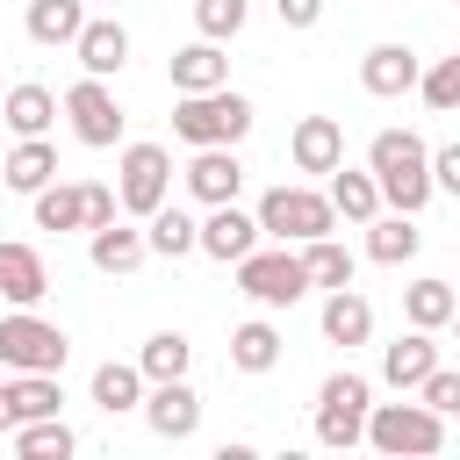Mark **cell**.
Here are the masks:
<instances>
[{
	"instance_id": "603a6c76",
	"label": "cell",
	"mask_w": 460,
	"mask_h": 460,
	"mask_svg": "<svg viewBox=\"0 0 460 460\" xmlns=\"http://www.w3.org/2000/svg\"><path fill=\"white\" fill-rule=\"evenodd\" d=\"M58 108H65V101H58L50 86H36V79H22V86L0 93V122H7L14 137H43V129L58 122Z\"/></svg>"
},
{
	"instance_id": "e575fe53",
	"label": "cell",
	"mask_w": 460,
	"mask_h": 460,
	"mask_svg": "<svg viewBox=\"0 0 460 460\" xmlns=\"http://www.w3.org/2000/svg\"><path fill=\"white\" fill-rule=\"evenodd\" d=\"M244 22H252V0H194V29L216 43H230Z\"/></svg>"
},
{
	"instance_id": "f546056e",
	"label": "cell",
	"mask_w": 460,
	"mask_h": 460,
	"mask_svg": "<svg viewBox=\"0 0 460 460\" xmlns=\"http://www.w3.org/2000/svg\"><path fill=\"white\" fill-rule=\"evenodd\" d=\"M144 237H151L158 259H187V252H201V223H194L187 208H172V201L144 216Z\"/></svg>"
},
{
	"instance_id": "60d3db41",
	"label": "cell",
	"mask_w": 460,
	"mask_h": 460,
	"mask_svg": "<svg viewBox=\"0 0 460 460\" xmlns=\"http://www.w3.org/2000/svg\"><path fill=\"white\" fill-rule=\"evenodd\" d=\"M453 338H460V309H453Z\"/></svg>"
},
{
	"instance_id": "836d02e7",
	"label": "cell",
	"mask_w": 460,
	"mask_h": 460,
	"mask_svg": "<svg viewBox=\"0 0 460 460\" xmlns=\"http://www.w3.org/2000/svg\"><path fill=\"white\" fill-rule=\"evenodd\" d=\"M302 266H309L316 288H352V273H359V259H352L338 237H309V244H302Z\"/></svg>"
},
{
	"instance_id": "4dcf8cb0",
	"label": "cell",
	"mask_w": 460,
	"mask_h": 460,
	"mask_svg": "<svg viewBox=\"0 0 460 460\" xmlns=\"http://www.w3.org/2000/svg\"><path fill=\"white\" fill-rule=\"evenodd\" d=\"M230 367H237V374H273V367H280V331H273L266 316L237 323V331H230Z\"/></svg>"
},
{
	"instance_id": "7a4b0ae2",
	"label": "cell",
	"mask_w": 460,
	"mask_h": 460,
	"mask_svg": "<svg viewBox=\"0 0 460 460\" xmlns=\"http://www.w3.org/2000/svg\"><path fill=\"white\" fill-rule=\"evenodd\" d=\"M172 137L187 151L201 144H244L252 137V101L237 86H208V93H180L172 101Z\"/></svg>"
},
{
	"instance_id": "52a82bcc",
	"label": "cell",
	"mask_w": 460,
	"mask_h": 460,
	"mask_svg": "<svg viewBox=\"0 0 460 460\" xmlns=\"http://www.w3.org/2000/svg\"><path fill=\"white\" fill-rule=\"evenodd\" d=\"M65 352H72V338L58 323H43L36 309L0 316V367L7 374H65Z\"/></svg>"
},
{
	"instance_id": "3957f363",
	"label": "cell",
	"mask_w": 460,
	"mask_h": 460,
	"mask_svg": "<svg viewBox=\"0 0 460 460\" xmlns=\"http://www.w3.org/2000/svg\"><path fill=\"white\" fill-rule=\"evenodd\" d=\"M367 417H374V381L367 374H323V388H316V446H331V453H352V446H367Z\"/></svg>"
},
{
	"instance_id": "7402d4cb",
	"label": "cell",
	"mask_w": 460,
	"mask_h": 460,
	"mask_svg": "<svg viewBox=\"0 0 460 460\" xmlns=\"http://www.w3.org/2000/svg\"><path fill=\"white\" fill-rule=\"evenodd\" d=\"M86 7L93 0H29V14H22V29H29V43H43V50H72L79 43V29H86Z\"/></svg>"
},
{
	"instance_id": "f35d334b",
	"label": "cell",
	"mask_w": 460,
	"mask_h": 460,
	"mask_svg": "<svg viewBox=\"0 0 460 460\" xmlns=\"http://www.w3.org/2000/svg\"><path fill=\"white\" fill-rule=\"evenodd\" d=\"M273 14H280V29H316L323 0H273Z\"/></svg>"
},
{
	"instance_id": "5bb4252c",
	"label": "cell",
	"mask_w": 460,
	"mask_h": 460,
	"mask_svg": "<svg viewBox=\"0 0 460 460\" xmlns=\"http://www.w3.org/2000/svg\"><path fill=\"white\" fill-rule=\"evenodd\" d=\"M72 58H79V72H93V79H115V72L129 65V29H122L115 14H86V29H79Z\"/></svg>"
},
{
	"instance_id": "4fadbf2b",
	"label": "cell",
	"mask_w": 460,
	"mask_h": 460,
	"mask_svg": "<svg viewBox=\"0 0 460 460\" xmlns=\"http://www.w3.org/2000/svg\"><path fill=\"white\" fill-rule=\"evenodd\" d=\"M144 424L158 431V438H194L201 431V395L187 388V374L180 381H151V395H144Z\"/></svg>"
},
{
	"instance_id": "7bdbcfd3",
	"label": "cell",
	"mask_w": 460,
	"mask_h": 460,
	"mask_svg": "<svg viewBox=\"0 0 460 460\" xmlns=\"http://www.w3.org/2000/svg\"><path fill=\"white\" fill-rule=\"evenodd\" d=\"M93 7H101V0H93Z\"/></svg>"
},
{
	"instance_id": "1f68e13d",
	"label": "cell",
	"mask_w": 460,
	"mask_h": 460,
	"mask_svg": "<svg viewBox=\"0 0 460 460\" xmlns=\"http://www.w3.org/2000/svg\"><path fill=\"white\" fill-rule=\"evenodd\" d=\"M137 367H144L151 381H180V374L194 367V345H187V331H151V338H144V352H137Z\"/></svg>"
},
{
	"instance_id": "b9f144b4",
	"label": "cell",
	"mask_w": 460,
	"mask_h": 460,
	"mask_svg": "<svg viewBox=\"0 0 460 460\" xmlns=\"http://www.w3.org/2000/svg\"><path fill=\"white\" fill-rule=\"evenodd\" d=\"M453 7H460V0H453Z\"/></svg>"
},
{
	"instance_id": "277c9868",
	"label": "cell",
	"mask_w": 460,
	"mask_h": 460,
	"mask_svg": "<svg viewBox=\"0 0 460 460\" xmlns=\"http://www.w3.org/2000/svg\"><path fill=\"white\" fill-rule=\"evenodd\" d=\"M316 280H309V266H302V244L288 252V244H259V252H244L237 259V295L244 302H259V309H295L302 295H309Z\"/></svg>"
},
{
	"instance_id": "f1b7e54d",
	"label": "cell",
	"mask_w": 460,
	"mask_h": 460,
	"mask_svg": "<svg viewBox=\"0 0 460 460\" xmlns=\"http://www.w3.org/2000/svg\"><path fill=\"white\" fill-rule=\"evenodd\" d=\"M7 446H14L22 460H65V453H79V431H72L65 417H29V424L7 431Z\"/></svg>"
},
{
	"instance_id": "d6986e66",
	"label": "cell",
	"mask_w": 460,
	"mask_h": 460,
	"mask_svg": "<svg viewBox=\"0 0 460 460\" xmlns=\"http://www.w3.org/2000/svg\"><path fill=\"white\" fill-rule=\"evenodd\" d=\"M431 367H438V345H431V331H417V323H410L395 345H381V381H388L395 395H417V381H424Z\"/></svg>"
},
{
	"instance_id": "9a60e30c",
	"label": "cell",
	"mask_w": 460,
	"mask_h": 460,
	"mask_svg": "<svg viewBox=\"0 0 460 460\" xmlns=\"http://www.w3.org/2000/svg\"><path fill=\"white\" fill-rule=\"evenodd\" d=\"M165 79H172V93H208V86H230V58L216 36H194L187 50L165 58Z\"/></svg>"
},
{
	"instance_id": "4316f807",
	"label": "cell",
	"mask_w": 460,
	"mask_h": 460,
	"mask_svg": "<svg viewBox=\"0 0 460 460\" xmlns=\"http://www.w3.org/2000/svg\"><path fill=\"white\" fill-rule=\"evenodd\" d=\"M36 201V230H86V180H50L43 194H29Z\"/></svg>"
},
{
	"instance_id": "2e32d148",
	"label": "cell",
	"mask_w": 460,
	"mask_h": 460,
	"mask_svg": "<svg viewBox=\"0 0 460 460\" xmlns=\"http://www.w3.org/2000/svg\"><path fill=\"white\" fill-rule=\"evenodd\" d=\"M288 158H295V172H338V165H345V129H338V115H302L295 137H288Z\"/></svg>"
},
{
	"instance_id": "44dd1931",
	"label": "cell",
	"mask_w": 460,
	"mask_h": 460,
	"mask_svg": "<svg viewBox=\"0 0 460 460\" xmlns=\"http://www.w3.org/2000/svg\"><path fill=\"white\" fill-rule=\"evenodd\" d=\"M316 323H323V338H331V345H345V352H352V345H367V338H374V302H367L359 288H323V316H316Z\"/></svg>"
},
{
	"instance_id": "cb8c5ba5",
	"label": "cell",
	"mask_w": 460,
	"mask_h": 460,
	"mask_svg": "<svg viewBox=\"0 0 460 460\" xmlns=\"http://www.w3.org/2000/svg\"><path fill=\"white\" fill-rule=\"evenodd\" d=\"M144 395H151V374H144L137 359H101V367H93V402H101L108 417L144 410Z\"/></svg>"
},
{
	"instance_id": "74e56055",
	"label": "cell",
	"mask_w": 460,
	"mask_h": 460,
	"mask_svg": "<svg viewBox=\"0 0 460 460\" xmlns=\"http://www.w3.org/2000/svg\"><path fill=\"white\" fill-rule=\"evenodd\" d=\"M115 216H122V194L101 187V180H86V230H101V223H115Z\"/></svg>"
},
{
	"instance_id": "9c48e42d",
	"label": "cell",
	"mask_w": 460,
	"mask_h": 460,
	"mask_svg": "<svg viewBox=\"0 0 460 460\" xmlns=\"http://www.w3.org/2000/svg\"><path fill=\"white\" fill-rule=\"evenodd\" d=\"M65 115H72V137H79L86 151L122 144V122H129V115H122V101L108 93V79H93V72H86V79L65 93Z\"/></svg>"
},
{
	"instance_id": "484cf974",
	"label": "cell",
	"mask_w": 460,
	"mask_h": 460,
	"mask_svg": "<svg viewBox=\"0 0 460 460\" xmlns=\"http://www.w3.org/2000/svg\"><path fill=\"white\" fill-rule=\"evenodd\" d=\"M417 244H424V230H417V216H402V208H388V216L367 223V259H374V266H402V259H417Z\"/></svg>"
},
{
	"instance_id": "7c38bea8",
	"label": "cell",
	"mask_w": 460,
	"mask_h": 460,
	"mask_svg": "<svg viewBox=\"0 0 460 460\" xmlns=\"http://www.w3.org/2000/svg\"><path fill=\"white\" fill-rule=\"evenodd\" d=\"M259 208H237V201H216L208 216H201V252L208 259H223V266H237L244 252H259Z\"/></svg>"
},
{
	"instance_id": "5b68a950",
	"label": "cell",
	"mask_w": 460,
	"mask_h": 460,
	"mask_svg": "<svg viewBox=\"0 0 460 460\" xmlns=\"http://www.w3.org/2000/svg\"><path fill=\"white\" fill-rule=\"evenodd\" d=\"M367 446L374 453H388V460H424V453H438L446 446V417L417 395V402H374V417H367Z\"/></svg>"
},
{
	"instance_id": "d6a6232c",
	"label": "cell",
	"mask_w": 460,
	"mask_h": 460,
	"mask_svg": "<svg viewBox=\"0 0 460 460\" xmlns=\"http://www.w3.org/2000/svg\"><path fill=\"white\" fill-rule=\"evenodd\" d=\"M7 402H14V424H29V417H58L65 410V388H58V374H14L7 381Z\"/></svg>"
},
{
	"instance_id": "8fae6325",
	"label": "cell",
	"mask_w": 460,
	"mask_h": 460,
	"mask_svg": "<svg viewBox=\"0 0 460 460\" xmlns=\"http://www.w3.org/2000/svg\"><path fill=\"white\" fill-rule=\"evenodd\" d=\"M187 194H194L201 208H216V201H237V194H244L237 144H201V151L187 158Z\"/></svg>"
},
{
	"instance_id": "ab89813d",
	"label": "cell",
	"mask_w": 460,
	"mask_h": 460,
	"mask_svg": "<svg viewBox=\"0 0 460 460\" xmlns=\"http://www.w3.org/2000/svg\"><path fill=\"white\" fill-rule=\"evenodd\" d=\"M431 180H438V194H460V144L431 151Z\"/></svg>"
},
{
	"instance_id": "d4e9b609",
	"label": "cell",
	"mask_w": 460,
	"mask_h": 460,
	"mask_svg": "<svg viewBox=\"0 0 460 460\" xmlns=\"http://www.w3.org/2000/svg\"><path fill=\"white\" fill-rule=\"evenodd\" d=\"M331 208H338L345 223H359V230H367V223L388 208V201H381V180H374V165H359V172H352V165H338V172H331Z\"/></svg>"
},
{
	"instance_id": "ba28073f",
	"label": "cell",
	"mask_w": 460,
	"mask_h": 460,
	"mask_svg": "<svg viewBox=\"0 0 460 460\" xmlns=\"http://www.w3.org/2000/svg\"><path fill=\"white\" fill-rule=\"evenodd\" d=\"M115 194H122V216L165 208V194H172V151H165V144H122V158H115Z\"/></svg>"
},
{
	"instance_id": "83f0119b",
	"label": "cell",
	"mask_w": 460,
	"mask_h": 460,
	"mask_svg": "<svg viewBox=\"0 0 460 460\" xmlns=\"http://www.w3.org/2000/svg\"><path fill=\"white\" fill-rule=\"evenodd\" d=\"M453 309H460V295H453V280H438V273H424V280L402 288V316H410L417 331H446Z\"/></svg>"
},
{
	"instance_id": "6da1fadb",
	"label": "cell",
	"mask_w": 460,
	"mask_h": 460,
	"mask_svg": "<svg viewBox=\"0 0 460 460\" xmlns=\"http://www.w3.org/2000/svg\"><path fill=\"white\" fill-rule=\"evenodd\" d=\"M367 165H374V180H381V201L402 208V216H424V201L438 194V180H431V144H424L417 129H381V137L367 144Z\"/></svg>"
},
{
	"instance_id": "ffe728a7",
	"label": "cell",
	"mask_w": 460,
	"mask_h": 460,
	"mask_svg": "<svg viewBox=\"0 0 460 460\" xmlns=\"http://www.w3.org/2000/svg\"><path fill=\"white\" fill-rule=\"evenodd\" d=\"M50 180H58V144H50V137H14V151L0 158V187L43 194Z\"/></svg>"
},
{
	"instance_id": "8d00e7d4",
	"label": "cell",
	"mask_w": 460,
	"mask_h": 460,
	"mask_svg": "<svg viewBox=\"0 0 460 460\" xmlns=\"http://www.w3.org/2000/svg\"><path fill=\"white\" fill-rule=\"evenodd\" d=\"M417 395H424L438 417H460V374H453V367H431V374L417 381Z\"/></svg>"
},
{
	"instance_id": "ac0fdd59",
	"label": "cell",
	"mask_w": 460,
	"mask_h": 460,
	"mask_svg": "<svg viewBox=\"0 0 460 460\" xmlns=\"http://www.w3.org/2000/svg\"><path fill=\"white\" fill-rule=\"evenodd\" d=\"M0 295H7L14 309H36V302L50 295V266H43V252H36V244L0 237Z\"/></svg>"
},
{
	"instance_id": "30bf717a",
	"label": "cell",
	"mask_w": 460,
	"mask_h": 460,
	"mask_svg": "<svg viewBox=\"0 0 460 460\" xmlns=\"http://www.w3.org/2000/svg\"><path fill=\"white\" fill-rule=\"evenodd\" d=\"M417 79H424V58H417L410 43H374V50L359 58V86H367L374 101H402V93H417Z\"/></svg>"
},
{
	"instance_id": "8992f818",
	"label": "cell",
	"mask_w": 460,
	"mask_h": 460,
	"mask_svg": "<svg viewBox=\"0 0 460 460\" xmlns=\"http://www.w3.org/2000/svg\"><path fill=\"white\" fill-rule=\"evenodd\" d=\"M259 230L273 244H309V237H331L338 230V208H331V187H273L259 194Z\"/></svg>"
},
{
	"instance_id": "e0dca14e",
	"label": "cell",
	"mask_w": 460,
	"mask_h": 460,
	"mask_svg": "<svg viewBox=\"0 0 460 460\" xmlns=\"http://www.w3.org/2000/svg\"><path fill=\"white\" fill-rule=\"evenodd\" d=\"M86 259H93V273H115V280H122V273H137V266L151 259V237H144L137 223L115 216V223L86 230Z\"/></svg>"
},
{
	"instance_id": "d590c367",
	"label": "cell",
	"mask_w": 460,
	"mask_h": 460,
	"mask_svg": "<svg viewBox=\"0 0 460 460\" xmlns=\"http://www.w3.org/2000/svg\"><path fill=\"white\" fill-rule=\"evenodd\" d=\"M417 93H424V108H438V115H453V108H460V50H453V58H438V65H424V79H417Z\"/></svg>"
}]
</instances>
